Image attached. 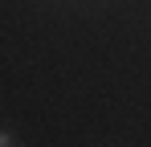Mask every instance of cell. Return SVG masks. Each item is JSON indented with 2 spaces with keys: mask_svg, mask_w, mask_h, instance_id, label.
I'll use <instances>...</instances> for the list:
<instances>
[{
  "mask_svg": "<svg viewBox=\"0 0 151 147\" xmlns=\"http://www.w3.org/2000/svg\"><path fill=\"white\" fill-rule=\"evenodd\" d=\"M8 143H17V139H12L8 131H0V147H8Z\"/></svg>",
  "mask_w": 151,
  "mask_h": 147,
  "instance_id": "6da1fadb",
  "label": "cell"
}]
</instances>
